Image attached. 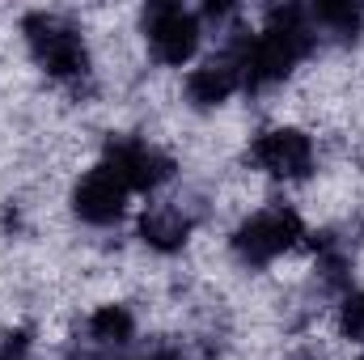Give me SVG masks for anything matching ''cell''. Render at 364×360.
I'll return each instance as SVG.
<instances>
[{"instance_id":"15","label":"cell","mask_w":364,"mask_h":360,"mask_svg":"<svg viewBox=\"0 0 364 360\" xmlns=\"http://www.w3.org/2000/svg\"><path fill=\"white\" fill-rule=\"evenodd\" d=\"M360 360H364V356H360Z\"/></svg>"},{"instance_id":"14","label":"cell","mask_w":364,"mask_h":360,"mask_svg":"<svg viewBox=\"0 0 364 360\" xmlns=\"http://www.w3.org/2000/svg\"><path fill=\"white\" fill-rule=\"evenodd\" d=\"M0 360H30V335L26 331H4L0 335Z\"/></svg>"},{"instance_id":"6","label":"cell","mask_w":364,"mask_h":360,"mask_svg":"<svg viewBox=\"0 0 364 360\" xmlns=\"http://www.w3.org/2000/svg\"><path fill=\"white\" fill-rule=\"evenodd\" d=\"M246 43L250 34L233 38L225 51H216L212 60H203L191 77H186V97L208 110V106H220L225 97H233L237 90H246Z\"/></svg>"},{"instance_id":"3","label":"cell","mask_w":364,"mask_h":360,"mask_svg":"<svg viewBox=\"0 0 364 360\" xmlns=\"http://www.w3.org/2000/svg\"><path fill=\"white\" fill-rule=\"evenodd\" d=\"M301 238H305V225H301V216L292 208H263V212H255L250 221L237 225L233 255L242 263H250V268H263L279 255H288Z\"/></svg>"},{"instance_id":"10","label":"cell","mask_w":364,"mask_h":360,"mask_svg":"<svg viewBox=\"0 0 364 360\" xmlns=\"http://www.w3.org/2000/svg\"><path fill=\"white\" fill-rule=\"evenodd\" d=\"M309 26L314 30H326L335 38H356L364 26V4H352V0H322L309 9Z\"/></svg>"},{"instance_id":"1","label":"cell","mask_w":364,"mask_h":360,"mask_svg":"<svg viewBox=\"0 0 364 360\" xmlns=\"http://www.w3.org/2000/svg\"><path fill=\"white\" fill-rule=\"evenodd\" d=\"M314 26L305 4H275L267 26L246 43V90H267L284 81L309 51H314Z\"/></svg>"},{"instance_id":"9","label":"cell","mask_w":364,"mask_h":360,"mask_svg":"<svg viewBox=\"0 0 364 360\" xmlns=\"http://www.w3.org/2000/svg\"><path fill=\"white\" fill-rule=\"evenodd\" d=\"M191 229H195V216H191L182 203H153V208L140 216V238H144L153 250H161V255L182 250V242L191 238Z\"/></svg>"},{"instance_id":"12","label":"cell","mask_w":364,"mask_h":360,"mask_svg":"<svg viewBox=\"0 0 364 360\" xmlns=\"http://www.w3.org/2000/svg\"><path fill=\"white\" fill-rule=\"evenodd\" d=\"M339 331L343 339L364 344V292H348L343 305H339Z\"/></svg>"},{"instance_id":"7","label":"cell","mask_w":364,"mask_h":360,"mask_svg":"<svg viewBox=\"0 0 364 360\" xmlns=\"http://www.w3.org/2000/svg\"><path fill=\"white\" fill-rule=\"evenodd\" d=\"M250 162L263 174H272V179H288V182L309 179V170H314V140L305 132H296V127H272V132H263L250 144Z\"/></svg>"},{"instance_id":"13","label":"cell","mask_w":364,"mask_h":360,"mask_svg":"<svg viewBox=\"0 0 364 360\" xmlns=\"http://www.w3.org/2000/svg\"><path fill=\"white\" fill-rule=\"evenodd\" d=\"M123 360H182V348L170 344V339H153V344H144V348H132Z\"/></svg>"},{"instance_id":"5","label":"cell","mask_w":364,"mask_h":360,"mask_svg":"<svg viewBox=\"0 0 364 360\" xmlns=\"http://www.w3.org/2000/svg\"><path fill=\"white\" fill-rule=\"evenodd\" d=\"M102 166H110L127 191H144V195L174 179V157L161 153V149H153L149 140H136V136H114V140H106Z\"/></svg>"},{"instance_id":"8","label":"cell","mask_w":364,"mask_h":360,"mask_svg":"<svg viewBox=\"0 0 364 360\" xmlns=\"http://www.w3.org/2000/svg\"><path fill=\"white\" fill-rule=\"evenodd\" d=\"M127 186L119 182V174L110 166H93L90 174H81L77 191H73V212L85 225H114L127 208Z\"/></svg>"},{"instance_id":"2","label":"cell","mask_w":364,"mask_h":360,"mask_svg":"<svg viewBox=\"0 0 364 360\" xmlns=\"http://www.w3.org/2000/svg\"><path fill=\"white\" fill-rule=\"evenodd\" d=\"M21 34H26V47L34 55V64L47 73V77H60V81H77L90 73V47H85V34L60 17V13H47V9H34L21 17Z\"/></svg>"},{"instance_id":"4","label":"cell","mask_w":364,"mask_h":360,"mask_svg":"<svg viewBox=\"0 0 364 360\" xmlns=\"http://www.w3.org/2000/svg\"><path fill=\"white\" fill-rule=\"evenodd\" d=\"M199 34H203V21L182 9V4H149L144 9V38H149V51L157 64L166 68H182L195 51H199Z\"/></svg>"},{"instance_id":"11","label":"cell","mask_w":364,"mask_h":360,"mask_svg":"<svg viewBox=\"0 0 364 360\" xmlns=\"http://www.w3.org/2000/svg\"><path fill=\"white\" fill-rule=\"evenodd\" d=\"M136 335V318L127 305H102L90 318V339L102 348H127Z\"/></svg>"}]
</instances>
